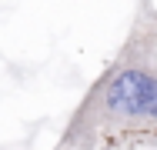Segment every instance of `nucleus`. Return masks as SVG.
I'll return each instance as SVG.
<instances>
[{"mask_svg": "<svg viewBox=\"0 0 157 150\" xmlns=\"http://www.w3.org/2000/svg\"><path fill=\"white\" fill-rule=\"evenodd\" d=\"M54 150H67V147H60V144H57V147H54Z\"/></svg>", "mask_w": 157, "mask_h": 150, "instance_id": "f03ea898", "label": "nucleus"}, {"mask_svg": "<svg viewBox=\"0 0 157 150\" xmlns=\"http://www.w3.org/2000/svg\"><path fill=\"white\" fill-rule=\"evenodd\" d=\"M60 147L157 144V10L140 7L121 50L67 117Z\"/></svg>", "mask_w": 157, "mask_h": 150, "instance_id": "f257e3e1", "label": "nucleus"}]
</instances>
